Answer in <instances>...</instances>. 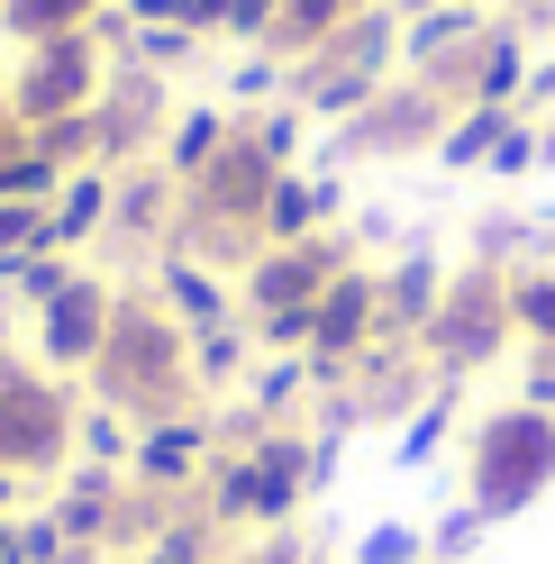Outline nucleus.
Here are the masks:
<instances>
[{
    "label": "nucleus",
    "instance_id": "nucleus-36",
    "mask_svg": "<svg viewBox=\"0 0 555 564\" xmlns=\"http://www.w3.org/2000/svg\"><path fill=\"white\" fill-rule=\"evenodd\" d=\"M482 528H492V519H482L474 501H456V510H446V519L428 528V564H465V555L482 546Z\"/></svg>",
    "mask_w": 555,
    "mask_h": 564
},
{
    "label": "nucleus",
    "instance_id": "nucleus-31",
    "mask_svg": "<svg viewBox=\"0 0 555 564\" xmlns=\"http://www.w3.org/2000/svg\"><path fill=\"white\" fill-rule=\"evenodd\" d=\"M237 128H247L273 164H301V147H309V128H319V119H309L301 100L283 91V100H264V110H237Z\"/></svg>",
    "mask_w": 555,
    "mask_h": 564
},
{
    "label": "nucleus",
    "instance_id": "nucleus-6",
    "mask_svg": "<svg viewBox=\"0 0 555 564\" xmlns=\"http://www.w3.org/2000/svg\"><path fill=\"white\" fill-rule=\"evenodd\" d=\"M465 100H446L437 83H420V74H392L383 91L364 100L346 128H328V164H383V155H437V137H446V119H456Z\"/></svg>",
    "mask_w": 555,
    "mask_h": 564
},
{
    "label": "nucleus",
    "instance_id": "nucleus-11",
    "mask_svg": "<svg viewBox=\"0 0 555 564\" xmlns=\"http://www.w3.org/2000/svg\"><path fill=\"white\" fill-rule=\"evenodd\" d=\"M210 465H219V410H210V401L146 419V429H137V446H128V482L164 491V501H192V491L210 482Z\"/></svg>",
    "mask_w": 555,
    "mask_h": 564
},
{
    "label": "nucleus",
    "instance_id": "nucleus-45",
    "mask_svg": "<svg viewBox=\"0 0 555 564\" xmlns=\"http://www.w3.org/2000/svg\"><path fill=\"white\" fill-rule=\"evenodd\" d=\"M510 10H537V0H510Z\"/></svg>",
    "mask_w": 555,
    "mask_h": 564
},
{
    "label": "nucleus",
    "instance_id": "nucleus-30",
    "mask_svg": "<svg viewBox=\"0 0 555 564\" xmlns=\"http://www.w3.org/2000/svg\"><path fill=\"white\" fill-rule=\"evenodd\" d=\"M200 46L210 37H192V28H173V19H146V28H128V46H119V64H146V74H183V64H200Z\"/></svg>",
    "mask_w": 555,
    "mask_h": 564
},
{
    "label": "nucleus",
    "instance_id": "nucleus-5",
    "mask_svg": "<svg viewBox=\"0 0 555 564\" xmlns=\"http://www.w3.org/2000/svg\"><path fill=\"white\" fill-rule=\"evenodd\" d=\"M519 337L510 319V264H465L456 282H446V301H437V319L420 328V356L437 382H474L482 365H501V346Z\"/></svg>",
    "mask_w": 555,
    "mask_h": 564
},
{
    "label": "nucleus",
    "instance_id": "nucleus-3",
    "mask_svg": "<svg viewBox=\"0 0 555 564\" xmlns=\"http://www.w3.org/2000/svg\"><path fill=\"white\" fill-rule=\"evenodd\" d=\"M555 491V410H529V401H501L474 419V446H465V501L482 519H519Z\"/></svg>",
    "mask_w": 555,
    "mask_h": 564
},
{
    "label": "nucleus",
    "instance_id": "nucleus-41",
    "mask_svg": "<svg viewBox=\"0 0 555 564\" xmlns=\"http://www.w3.org/2000/svg\"><path fill=\"white\" fill-rule=\"evenodd\" d=\"M119 10H128L137 28H146V19H173V0H119Z\"/></svg>",
    "mask_w": 555,
    "mask_h": 564
},
{
    "label": "nucleus",
    "instance_id": "nucleus-28",
    "mask_svg": "<svg viewBox=\"0 0 555 564\" xmlns=\"http://www.w3.org/2000/svg\"><path fill=\"white\" fill-rule=\"evenodd\" d=\"M510 319L537 356H555V264H510Z\"/></svg>",
    "mask_w": 555,
    "mask_h": 564
},
{
    "label": "nucleus",
    "instance_id": "nucleus-24",
    "mask_svg": "<svg viewBox=\"0 0 555 564\" xmlns=\"http://www.w3.org/2000/svg\"><path fill=\"white\" fill-rule=\"evenodd\" d=\"M456 392H465V382H437V392H428L420 410L401 419V437H392V465H401V474H420V465H437V446L456 437Z\"/></svg>",
    "mask_w": 555,
    "mask_h": 564
},
{
    "label": "nucleus",
    "instance_id": "nucleus-33",
    "mask_svg": "<svg viewBox=\"0 0 555 564\" xmlns=\"http://www.w3.org/2000/svg\"><path fill=\"white\" fill-rule=\"evenodd\" d=\"M46 246H55V209L46 200H0V264L46 256Z\"/></svg>",
    "mask_w": 555,
    "mask_h": 564
},
{
    "label": "nucleus",
    "instance_id": "nucleus-38",
    "mask_svg": "<svg viewBox=\"0 0 555 564\" xmlns=\"http://www.w3.org/2000/svg\"><path fill=\"white\" fill-rule=\"evenodd\" d=\"M519 110H529V119H555V55L529 64V91H519Z\"/></svg>",
    "mask_w": 555,
    "mask_h": 564
},
{
    "label": "nucleus",
    "instance_id": "nucleus-17",
    "mask_svg": "<svg viewBox=\"0 0 555 564\" xmlns=\"http://www.w3.org/2000/svg\"><path fill=\"white\" fill-rule=\"evenodd\" d=\"M337 209H346L337 164H292L283 183L264 192V246H301V237H319V228H337Z\"/></svg>",
    "mask_w": 555,
    "mask_h": 564
},
{
    "label": "nucleus",
    "instance_id": "nucleus-35",
    "mask_svg": "<svg viewBox=\"0 0 555 564\" xmlns=\"http://www.w3.org/2000/svg\"><path fill=\"white\" fill-rule=\"evenodd\" d=\"M537 164H546L537 119H529V110H510V128H501V147H492V164H482V173H492V183H519V173H537Z\"/></svg>",
    "mask_w": 555,
    "mask_h": 564
},
{
    "label": "nucleus",
    "instance_id": "nucleus-26",
    "mask_svg": "<svg viewBox=\"0 0 555 564\" xmlns=\"http://www.w3.org/2000/svg\"><path fill=\"white\" fill-rule=\"evenodd\" d=\"M83 273V256H64V246H46V256H19V264H0V292H10L19 319H37V310L64 292V282Z\"/></svg>",
    "mask_w": 555,
    "mask_h": 564
},
{
    "label": "nucleus",
    "instance_id": "nucleus-43",
    "mask_svg": "<svg viewBox=\"0 0 555 564\" xmlns=\"http://www.w3.org/2000/svg\"><path fill=\"white\" fill-rule=\"evenodd\" d=\"M383 10H392V19H420V10H437V0H383Z\"/></svg>",
    "mask_w": 555,
    "mask_h": 564
},
{
    "label": "nucleus",
    "instance_id": "nucleus-14",
    "mask_svg": "<svg viewBox=\"0 0 555 564\" xmlns=\"http://www.w3.org/2000/svg\"><path fill=\"white\" fill-rule=\"evenodd\" d=\"M146 292L173 310V328H183V337H200V328H228V319H237V273H219V264L183 256V246H164V256L146 264Z\"/></svg>",
    "mask_w": 555,
    "mask_h": 564
},
{
    "label": "nucleus",
    "instance_id": "nucleus-12",
    "mask_svg": "<svg viewBox=\"0 0 555 564\" xmlns=\"http://www.w3.org/2000/svg\"><path fill=\"white\" fill-rule=\"evenodd\" d=\"M173 83L164 74H146V64H110V83H100V100H91V128H100V164H146L155 147H164V128H173Z\"/></svg>",
    "mask_w": 555,
    "mask_h": 564
},
{
    "label": "nucleus",
    "instance_id": "nucleus-19",
    "mask_svg": "<svg viewBox=\"0 0 555 564\" xmlns=\"http://www.w3.org/2000/svg\"><path fill=\"white\" fill-rule=\"evenodd\" d=\"M255 356H264V346H255V328H247V319H228V328H200V337H192V392L219 410L228 392H247Z\"/></svg>",
    "mask_w": 555,
    "mask_h": 564
},
{
    "label": "nucleus",
    "instance_id": "nucleus-23",
    "mask_svg": "<svg viewBox=\"0 0 555 564\" xmlns=\"http://www.w3.org/2000/svg\"><path fill=\"white\" fill-rule=\"evenodd\" d=\"M110 10V0H10L0 10V37L10 46H46V37H83V28Z\"/></svg>",
    "mask_w": 555,
    "mask_h": 564
},
{
    "label": "nucleus",
    "instance_id": "nucleus-29",
    "mask_svg": "<svg viewBox=\"0 0 555 564\" xmlns=\"http://www.w3.org/2000/svg\"><path fill=\"white\" fill-rule=\"evenodd\" d=\"M128 446H137V419L83 392V410H74V455H83V465H119V474H128Z\"/></svg>",
    "mask_w": 555,
    "mask_h": 564
},
{
    "label": "nucleus",
    "instance_id": "nucleus-37",
    "mask_svg": "<svg viewBox=\"0 0 555 564\" xmlns=\"http://www.w3.org/2000/svg\"><path fill=\"white\" fill-rule=\"evenodd\" d=\"M273 19H283V0H228V28H219V37H228V46H264Z\"/></svg>",
    "mask_w": 555,
    "mask_h": 564
},
{
    "label": "nucleus",
    "instance_id": "nucleus-20",
    "mask_svg": "<svg viewBox=\"0 0 555 564\" xmlns=\"http://www.w3.org/2000/svg\"><path fill=\"white\" fill-rule=\"evenodd\" d=\"M228 137H237V110H228V100H183V110H173V128H164V147H155V164L173 173V183H192V173L210 164Z\"/></svg>",
    "mask_w": 555,
    "mask_h": 564
},
{
    "label": "nucleus",
    "instance_id": "nucleus-7",
    "mask_svg": "<svg viewBox=\"0 0 555 564\" xmlns=\"http://www.w3.org/2000/svg\"><path fill=\"white\" fill-rule=\"evenodd\" d=\"M100 83H110V46L91 37H46V46H19L10 55V119L19 128H46V119H83Z\"/></svg>",
    "mask_w": 555,
    "mask_h": 564
},
{
    "label": "nucleus",
    "instance_id": "nucleus-2",
    "mask_svg": "<svg viewBox=\"0 0 555 564\" xmlns=\"http://www.w3.org/2000/svg\"><path fill=\"white\" fill-rule=\"evenodd\" d=\"M309 491H319L309 482V429H264L247 446H219V465L192 501L210 510L219 538H255V528H292Z\"/></svg>",
    "mask_w": 555,
    "mask_h": 564
},
{
    "label": "nucleus",
    "instance_id": "nucleus-44",
    "mask_svg": "<svg viewBox=\"0 0 555 564\" xmlns=\"http://www.w3.org/2000/svg\"><path fill=\"white\" fill-rule=\"evenodd\" d=\"M19 137H28V128H19L10 110H0V155H10V147H19Z\"/></svg>",
    "mask_w": 555,
    "mask_h": 564
},
{
    "label": "nucleus",
    "instance_id": "nucleus-1",
    "mask_svg": "<svg viewBox=\"0 0 555 564\" xmlns=\"http://www.w3.org/2000/svg\"><path fill=\"white\" fill-rule=\"evenodd\" d=\"M83 392L128 410L137 429L164 419V410H200V392H192V337L173 328V310L155 292H119V319H110V337H100Z\"/></svg>",
    "mask_w": 555,
    "mask_h": 564
},
{
    "label": "nucleus",
    "instance_id": "nucleus-34",
    "mask_svg": "<svg viewBox=\"0 0 555 564\" xmlns=\"http://www.w3.org/2000/svg\"><path fill=\"white\" fill-rule=\"evenodd\" d=\"M356 564H428V528H410V519H373L364 538H356Z\"/></svg>",
    "mask_w": 555,
    "mask_h": 564
},
{
    "label": "nucleus",
    "instance_id": "nucleus-40",
    "mask_svg": "<svg viewBox=\"0 0 555 564\" xmlns=\"http://www.w3.org/2000/svg\"><path fill=\"white\" fill-rule=\"evenodd\" d=\"M28 491H37V482H28V474H10V465H0V519H19V510H28Z\"/></svg>",
    "mask_w": 555,
    "mask_h": 564
},
{
    "label": "nucleus",
    "instance_id": "nucleus-32",
    "mask_svg": "<svg viewBox=\"0 0 555 564\" xmlns=\"http://www.w3.org/2000/svg\"><path fill=\"white\" fill-rule=\"evenodd\" d=\"M292 91V64L273 55V46H237L228 64V110H264V100H283Z\"/></svg>",
    "mask_w": 555,
    "mask_h": 564
},
{
    "label": "nucleus",
    "instance_id": "nucleus-39",
    "mask_svg": "<svg viewBox=\"0 0 555 564\" xmlns=\"http://www.w3.org/2000/svg\"><path fill=\"white\" fill-rule=\"evenodd\" d=\"M173 28H192V37H219V28H228V0H173Z\"/></svg>",
    "mask_w": 555,
    "mask_h": 564
},
{
    "label": "nucleus",
    "instance_id": "nucleus-21",
    "mask_svg": "<svg viewBox=\"0 0 555 564\" xmlns=\"http://www.w3.org/2000/svg\"><path fill=\"white\" fill-rule=\"evenodd\" d=\"M110 192H119V173H110V164L64 173V192H55V246H64V256H83V246L110 237Z\"/></svg>",
    "mask_w": 555,
    "mask_h": 564
},
{
    "label": "nucleus",
    "instance_id": "nucleus-25",
    "mask_svg": "<svg viewBox=\"0 0 555 564\" xmlns=\"http://www.w3.org/2000/svg\"><path fill=\"white\" fill-rule=\"evenodd\" d=\"M356 10H364V0H283V19H273V37H264V46L283 55V64H301L309 46H328Z\"/></svg>",
    "mask_w": 555,
    "mask_h": 564
},
{
    "label": "nucleus",
    "instance_id": "nucleus-15",
    "mask_svg": "<svg viewBox=\"0 0 555 564\" xmlns=\"http://www.w3.org/2000/svg\"><path fill=\"white\" fill-rule=\"evenodd\" d=\"M173 219H183V183L146 155V164H119V192H110V237L100 246H146V256H164Z\"/></svg>",
    "mask_w": 555,
    "mask_h": 564
},
{
    "label": "nucleus",
    "instance_id": "nucleus-4",
    "mask_svg": "<svg viewBox=\"0 0 555 564\" xmlns=\"http://www.w3.org/2000/svg\"><path fill=\"white\" fill-rule=\"evenodd\" d=\"M74 410H83L74 382L10 346L0 356V465L28 474V482H55L74 465Z\"/></svg>",
    "mask_w": 555,
    "mask_h": 564
},
{
    "label": "nucleus",
    "instance_id": "nucleus-22",
    "mask_svg": "<svg viewBox=\"0 0 555 564\" xmlns=\"http://www.w3.org/2000/svg\"><path fill=\"white\" fill-rule=\"evenodd\" d=\"M319 392V373H309V356H255V373H247V392H228L237 410H255L264 429H292V410Z\"/></svg>",
    "mask_w": 555,
    "mask_h": 564
},
{
    "label": "nucleus",
    "instance_id": "nucleus-48",
    "mask_svg": "<svg viewBox=\"0 0 555 564\" xmlns=\"http://www.w3.org/2000/svg\"><path fill=\"white\" fill-rule=\"evenodd\" d=\"M482 10H492V0H482Z\"/></svg>",
    "mask_w": 555,
    "mask_h": 564
},
{
    "label": "nucleus",
    "instance_id": "nucleus-27",
    "mask_svg": "<svg viewBox=\"0 0 555 564\" xmlns=\"http://www.w3.org/2000/svg\"><path fill=\"white\" fill-rule=\"evenodd\" d=\"M501 128H510V110L465 100V110L446 119V137H437V164H446V173H482V164H492V147H501Z\"/></svg>",
    "mask_w": 555,
    "mask_h": 564
},
{
    "label": "nucleus",
    "instance_id": "nucleus-46",
    "mask_svg": "<svg viewBox=\"0 0 555 564\" xmlns=\"http://www.w3.org/2000/svg\"><path fill=\"white\" fill-rule=\"evenodd\" d=\"M309 564H328V555H309Z\"/></svg>",
    "mask_w": 555,
    "mask_h": 564
},
{
    "label": "nucleus",
    "instance_id": "nucleus-47",
    "mask_svg": "<svg viewBox=\"0 0 555 564\" xmlns=\"http://www.w3.org/2000/svg\"><path fill=\"white\" fill-rule=\"evenodd\" d=\"M0 10H10V0H0Z\"/></svg>",
    "mask_w": 555,
    "mask_h": 564
},
{
    "label": "nucleus",
    "instance_id": "nucleus-9",
    "mask_svg": "<svg viewBox=\"0 0 555 564\" xmlns=\"http://www.w3.org/2000/svg\"><path fill=\"white\" fill-rule=\"evenodd\" d=\"M373 337H383V264L356 256L319 301H309V373H319V392H337L346 365H356Z\"/></svg>",
    "mask_w": 555,
    "mask_h": 564
},
{
    "label": "nucleus",
    "instance_id": "nucleus-42",
    "mask_svg": "<svg viewBox=\"0 0 555 564\" xmlns=\"http://www.w3.org/2000/svg\"><path fill=\"white\" fill-rule=\"evenodd\" d=\"M19 346V310H10V292H0V356Z\"/></svg>",
    "mask_w": 555,
    "mask_h": 564
},
{
    "label": "nucleus",
    "instance_id": "nucleus-18",
    "mask_svg": "<svg viewBox=\"0 0 555 564\" xmlns=\"http://www.w3.org/2000/svg\"><path fill=\"white\" fill-rule=\"evenodd\" d=\"M446 282H456V264H446V256L401 246V256L383 264V337H410V346H420V328L437 319V301H446Z\"/></svg>",
    "mask_w": 555,
    "mask_h": 564
},
{
    "label": "nucleus",
    "instance_id": "nucleus-10",
    "mask_svg": "<svg viewBox=\"0 0 555 564\" xmlns=\"http://www.w3.org/2000/svg\"><path fill=\"white\" fill-rule=\"evenodd\" d=\"M119 292H128V282H110V273H91V264H83V273L37 310V319H28V356H37L46 373H64V382L91 373L100 337H110V319H119Z\"/></svg>",
    "mask_w": 555,
    "mask_h": 564
},
{
    "label": "nucleus",
    "instance_id": "nucleus-16",
    "mask_svg": "<svg viewBox=\"0 0 555 564\" xmlns=\"http://www.w3.org/2000/svg\"><path fill=\"white\" fill-rule=\"evenodd\" d=\"M529 64H537L529 28H519V19H492V28L474 37L465 74H456V100H482V110H519V91H529Z\"/></svg>",
    "mask_w": 555,
    "mask_h": 564
},
{
    "label": "nucleus",
    "instance_id": "nucleus-13",
    "mask_svg": "<svg viewBox=\"0 0 555 564\" xmlns=\"http://www.w3.org/2000/svg\"><path fill=\"white\" fill-rule=\"evenodd\" d=\"M482 28H492L482 0H437V10L401 19V74H420V83H437L446 100H456V74H465V55H474Z\"/></svg>",
    "mask_w": 555,
    "mask_h": 564
},
{
    "label": "nucleus",
    "instance_id": "nucleus-8",
    "mask_svg": "<svg viewBox=\"0 0 555 564\" xmlns=\"http://www.w3.org/2000/svg\"><path fill=\"white\" fill-rule=\"evenodd\" d=\"M364 246L346 237V228H319V237H301V246H255L247 273H237V319H273V310H309L328 292V282L356 264Z\"/></svg>",
    "mask_w": 555,
    "mask_h": 564
}]
</instances>
